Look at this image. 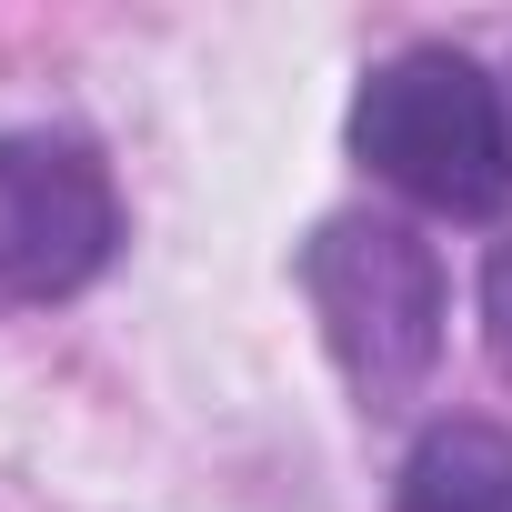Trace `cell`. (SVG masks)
Returning a JSON list of instances; mask_svg holds the SVG:
<instances>
[{
    "instance_id": "cell-1",
    "label": "cell",
    "mask_w": 512,
    "mask_h": 512,
    "mask_svg": "<svg viewBox=\"0 0 512 512\" xmlns=\"http://www.w3.org/2000/svg\"><path fill=\"white\" fill-rule=\"evenodd\" d=\"M352 161L442 221H492L512 201V111L492 71L452 41L392 51L352 101Z\"/></svg>"
},
{
    "instance_id": "cell-2",
    "label": "cell",
    "mask_w": 512,
    "mask_h": 512,
    "mask_svg": "<svg viewBox=\"0 0 512 512\" xmlns=\"http://www.w3.org/2000/svg\"><path fill=\"white\" fill-rule=\"evenodd\" d=\"M302 292L312 322L342 362V382L362 392V412H402L452 332V282H442V251L392 221V211H332L302 241Z\"/></svg>"
},
{
    "instance_id": "cell-3",
    "label": "cell",
    "mask_w": 512,
    "mask_h": 512,
    "mask_svg": "<svg viewBox=\"0 0 512 512\" xmlns=\"http://www.w3.org/2000/svg\"><path fill=\"white\" fill-rule=\"evenodd\" d=\"M121 251V191L91 141L0 131V302H71Z\"/></svg>"
},
{
    "instance_id": "cell-4",
    "label": "cell",
    "mask_w": 512,
    "mask_h": 512,
    "mask_svg": "<svg viewBox=\"0 0 512 512\" xmlns=\"http://www.w3.org/2000/svg\"><path fill=\"white\" fill-rule=\"evenodd\" d=\"M392 512H512V432L502 422H432L402 452Z\"/></svg>"
},
{
    "instance_id": "cell-5",
    "label": "cell",
    "mask_w": 512,
    "mask_h": 512,
    "mask_svg": "<svg viewBox=\"0 0 512 512\" xmlns=\"http://www.w3.org/2000/svg\"><path fill=\"white\" fill-rule=\"evenodd\" d=\"M482 342H492V362L512 372V241L492 251V272H482Z\"/></svg>"
}]
</instances>
